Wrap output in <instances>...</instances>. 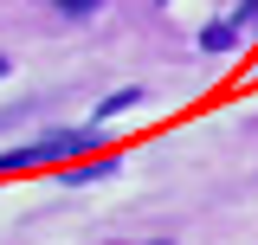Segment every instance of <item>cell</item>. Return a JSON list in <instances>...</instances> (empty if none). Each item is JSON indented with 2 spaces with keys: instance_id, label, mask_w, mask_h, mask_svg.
Listing matches in <instances>:
<instances>
[{
  "instance_id": "obj_3",
  "label": "cell",
  "mask_w": 258,
  "mask_h": 245,
  "mask_svg": "<svg viewBox=\"0 0 258 245\" xmlns=\"http://www.w3.org/2000/svg\"><path fill=\"white\" fill-rule=\"evenodd\" d=\"M200 45H207V52H232V45H239V26H207Z\"/></svg>"
},
{
  "instance_id": "obj_2",
  "label": "cell",
  "mask_w": 258,
  "mask_h": 245,
  "mask_svg": "<svg viewBox=\"0 0 258 245\" xmlns=\"http://www.w3.org/2000/svg\"><path fill=\"white\" fill-rule=\"evenodd\" d=\"M97 174H116V155H91V161H78V168L58 174V181H97Z\"/></svg>"
},
{
  "instance_id": "obj_1",
  "label": "cell",
  "mask_w": 258,
  "mask_h": 245,
  "mask_svg": "<svg viewBox=\"0 0 258 245\" xmlns=\"http://www.w3.org/2000/svg\"><path fill=\"white\" fill-rule=\"evenodd\" d=\"M97 149V136H39V142H26V149H7L0 155V174H20V168H45V161H84V155Z\"/></svg>"
},
{
  "instance_id": "obj_4",
  "label": "cell",
  "mask_w": 258,
  "mask_h": 245,
  "mask_svg": "<svg viewBox=\"0 0 258 245\" xmlns=\"http://www.w3.org/2000/svg\"><path fill=\"white\" fill-rule=\"evenodd\" d=\"M64 7V20H84V13H97V0H58Z\"/></svg>"
},
{
  "instance_id": "obj_5",
  "label": "cell",
  "mask_w": 258,
  "mask_h": 245,
  "mask_svg": "<svg viewBox=\"0 0 258 245\" xmlns=\"http://www.w3.org/2000/svg\"><path fill=\"white\" fill-rule=\"evenodd\" d=\"M232 26H239V32H245V26H258V0H245V7L232 13Z\"/></svg>"
},
{
  "instance_id": "obj_6",
  "label": "cell",
  "mask_w": 258,
  "mask_h": 245,
  "mask_svg": "<svg viewBox=\"0 0 258 245\" xmlns=\"http://www.w3.org/2000/svg\"><path fill=\"white\" fill-rule=\"evenodd\" d=\"M0 78H7V58H0Z\"/></svg>"
}]
</instances>
